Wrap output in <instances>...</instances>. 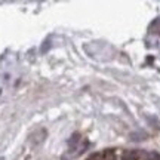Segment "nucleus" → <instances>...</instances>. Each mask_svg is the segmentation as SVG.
Listing matches in <instances>:
<instances>
[{
  "mask_svg": "<svg viewBox=\"0 0 160 160\" xmlns=\"http://www.w3.org/2000/svg\"><path fill=\"white\" fill-rule=\"evenodd\" d=\"M45 137H46V131H45V129H40V131L34 132V133L30 137V138H31L30 141H31V144H33V145H39L42 141H45Z\"/></svg>",
  "mask_w": 160,
  "mask_h": 160,
  "instance_id": "nucleus-1",
  "label": "nucleus"
},
{
  "mask_svg": "<svg viewBox=\"0 0 160 160\" xmlns=\"http://www.w3.org/2000/svg\"><path fill=\"white\" fill-rule=\"evenodd\" d=\"M79 141H80V133H77V132H76V133H73V135H71V138H70L68 139V147L71 150H74L76 147H77V144H79Z\"/></svg>",
  "mask_w": 160,
  "mask_h": 160,
  "instance_id": "nucleus-2",
  "label": "nucleus"
},
{
  "mask_svg": "<svg viewBox=\"0 0 160 160\" xmlns=\"http://www.w3.org/2000/svg\"><path fill=\"white\" fill-rule=\"evenodd\" d=\"M48 48H49V42H46V45L42 46V52H46L48 51Z\"/></svg>",
  "mask_w": 160,
  "mask_h": 160,
  "instance_id": "nucleus-3",
  "label": "nucleus"
},
{
  "mask_svg": "<svg viewBox=\"0 0 160 160\" xmlns=\"http://www.w3.org/2000/svg\"><path fill=\"white\" fill-rule=\"evenodd\" d=\"M62 160H68V159H65V157H62Z\"/></svg>",
  "mask_w": 160,
  "mask_h": 160,
  "instance_id": "nucleus-4",
  "label": "nucleus"
}]
</instances>
